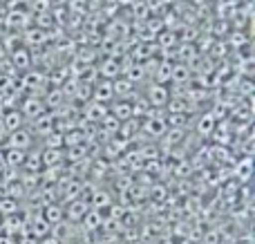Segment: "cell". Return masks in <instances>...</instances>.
Instances as JSON below:
<instances>
[{"label":"cell","mask_w":255,"mask_h":244,"mask_svg":"<svg viewBox=\"0 0 255 244\" xmlns=\"http://www.w3.org/2000/svg\"><path fill=\"white\" fill-rule=\"evenodd\" d=\"M108 106L106 103H99V101H94V99H90V101H85V103H81V108H79V119H83V121H88V123H92V125H97L99 121L103 119V117L108 115Z\"/></svg>","instance_id":"1"},{"label":"cell","mask_w":255,"mask_h":244,"mask_svg":"<svg viewBox=\"0 0 255 244\" xmlns=\"http://www.w3.org/2000/svg\"><path fill=\"white\" fill-rule=\"evenodd\" d=\"M18 110L22 112V117H25V121H31V119H36L38 115H43L47 108H45V103H43V99L38 97L36 92H31L29 97H25V99H20V103H18Z\"/></svg>","instance_id":"2"},{"label":"cell","mask_w":255,"mask_h":244,"mask_svg":"<svg viewBox=\"0 0 255 244\" xmlns=\"http://www.w3.org/2000/svg\"><path fill=\"white\" fill-rule=\"evenodd\" d=\"M4 143H7L9 148H22V150H29L31 146H36V137L27 130V125H22V128H18V130H11V132L7 134V139H4Z\"/></svg>","instance_id":"3"},{"label":"cell","mask_w":255,"mask_h":244,"mask_svg":"<svg viewBox=\"0 0 255 244\" xmlns=\"http://www.w3.org/2000/svg\"><path fill=\"white\" fill-rule=\"evenodd\" d=\"M27 123H29V125H27V130H29L36 139H38V137L43 139L45 134H49L54 130V117H52V112H49V110H45L43 115H38L36 119L27 121Z\"/></svg>","instance_id":"4"},{"label":"cell","mask_w":255,"mask_h":244,"mask_svg":"<svg viewBox=\"0 0 255 244\" xmlns=\"http://www.w3.org/2000/svg\"><path fill=\"white\" fill-rule=\"evenodd\" d=\"M170 88L163 83H152L148 88V92H145V101H148L150 108H166L168 99H170Z\"/></svg>","instance_id":"5"},{"label":"cell","mask_w":255,"mask_h":244,"mask_svg":"<svg viewBox=\"0 0 255 244\" xmlns=\"http://www.w3.org/2000/svg\"><path fill=\"white\" fill-rule=\"evenodd\" d=\"M63 209H65V220L67 222L79 224L81 220H83V215L90 211V204H88V200H83V197H74V200L65 202Z\"/></svg>","instance_id":"6"},{"label":"cell","mask_w":255,"mask_h":244,"mask_svg":"<svg viewBox=\"0 0 255 244\" xmlns=\"http://www.w3.org/2000/svg\"><path fill=\"white\" fill-rule=\"evenodd\" d=\"M20 85L25 92H36L40 94V90L45 92V85H47V74L38 70H27V74L20 79Z\"/></svg>","instance_id":"7"},{"label":"cell","mask_w":255,"mask_h":244,"mask_svg":"<svg viewBox=\"0 0 255 244\" xmlns=\"http://www.w3.org/2000/svg\"><path fill=\"white\" fill-rule=\"evenodd\" d=\"M92 99L94 101H99V103H110V101H115V90H112V81L110 79H103V81H99V83H94L92 85Z\"/></svg>","instance_id":"8"},{"label":"cell","mask_w":255,"mask_h":244,"mask_svg":"<svg viewBox=\"0 0 255 244\" xmlns=\"http://www.w3.org/2000/svg\"><path fill=\"white\" fill-rule=\"evenodd\" d=\"M49 38H52V34L47 29H40V27H31V29H27L22 34V40L29 47H43L45 43H49Z\"/></svg>","instance_id":"9"},{"label":"cell","mask_w":255,"mask_h":244,"mask_svg":"<svg viewBox=\"0 0 255 244\" xmlns=\"http://www.w3.org/2000/svg\"><path fill=\"white\" fill-rule=\"evenodd\" d=\"M40 215H43L45 220H47L49 224H58L65 220V209H63V202H49V204H45L43 209H40Z\"/></svg>","instance_id":"10"},{"label":"cell","mask_w":255,"mask_h":244,"mask_svg":"<svg viewBox=\"0 0 255 244\" xmlns=\"http://www.w3.org/2000/svg\"><path fill=\"white\" fill-rule=\"evenodd\" d=\"M0 117H2L4 121V128L11 132V130H18L25 125V117H22V112L18 110V108H4L2 112H0Z\"/></svg>","instance_id":"11"},{"label":"cell","mask_w":255,"mask_h":244,"mask_svg":"<svg viewBox=\"0 0 255 244\" xmlns=\"http://www.w3.org/2000/svg\"><path fill=\"white\" fill-rule=\"evenodd\" d=\"M31 52L29 49H25V47H16V49H11V65H13V70H18V72H27L31 67Z\"/></svg>","instance_id":"12"},{"label":"cell","mask_w":255,"mask_h":244,"mask_svg":"<svg viewBox=\"0 0 255 244\" xmlns=\"http://www.w3.org/2000/svg\"><path fill=\"white\" fill-rule=\"evenodd\" d=\"M40 159L45 166H65V148H45L40 150Z\"/></svg>","instance_id":"13"},{"label":"cell","mask_w":255,"mask_h":244,"mask_svg":"<svg viewBox=\"0 0 255 244\" xmlns=\"http://www.w3.org/2000/svg\"><path fill=\"white\" fill-rule=\"evenodd\" d=\"M215 125H217V119L213 117V112H204L202 117L197 119V125H195V134L197 137H211L213 134V130H215Z\"/></svg>","instance_id":"14"},{"label":"cell","mask_w":255,"mask_h":244,"mask_svg":"<svg viewBox=\"0 0 255 244\" xmlns=\"http://www.w3.org/2000/svg\"><path fill=\"white\" fill-rule=\"evenodd\" d=\"M90 209L94 211H106L108 206L112 204V197L108 191H103V188H94L92 193H90V200H88Z\"/></svg>","instance_id":"15"},{"label":"cell","mask_w":255,"mask_h":244,"mask_svg":"<svg viewBox=\"0 0 255 244\" xmlns=\"http://www.w3.org/2000/svg\"><path fill=\"white\" fill-rule=\"evenodd\" d=\"M112 90H115V99H130V94L134 92V83L119 74L117 79H112Z\"/></svg>","instance_id":"16"},{"label":"cell","mask_w":255,"mask_h":244,"mask_svg":"<svg viewBox=\"0 0 255 244\" xmlns=\"http://www.w3.org/2000/svg\"><path fill=\"white\" fill-rule=\"evenodd\" d=\"M97 72H99V76H103V79H117V76L121 74V63L117 61L115 56H110V58H106V61H101V65L97 67Z\"/></svg>","instance_id":"17"},{"label":"cell","mask_w":255,"mask_h":244,"mask_svg":"<svg viewBox=\"0 0 255 244\" xmlns=\"http://www.w3.org/2000/svg\"><path fill=\"white\" fill-rule=\"evenodd\" d=\"M40 99H43V103H45V108H47V110H56L58 106H63V103L67 101L65 94L61 92V88H49V90H45Z\"/></svg>","instance_id":"18"},{"label":"cell","mask_w":255,"mask_h":244,"mask_svg":"<svg viewBox=\"0 0 255 244\" xmlns=\"http://www.w3.org/2000/svg\"><path fill=\"white\" fill-rule=\"evenodd\" d=\"M4 22H7V27H11V29H18V27L31 25V16L20 11V9H11V11L7 13V18H4Z\"/></svg>","instance_id":"19"},{"label":"cell","mask_w":255,"mask_h":244,"mask_svg":"<svg viewBox=\"0 0 255 244\" xmlns=\"http://www.w3.org/2000/svg\"><path fill=\"white\" fill-rule=\"evenodd\" d=\"M83 229L88 233H92V231H99V229L103 227V211H94V209H90L88 213L83 215Z\"/></svg>","instance_id":"20"},{"label":"cell","mask_w":255,"mask_h":244,"mask_svg":"<svg viewBox=\"0 0 255 244\" xmlns=\"http://www.w3.org/2000/svg\"><path fill=\"white\" fill-rule=\"evenodd\" d=\"M20 168L22 170H31V173H38V170L43 168V159H40V150H38V148L31 146L29 150H27L25 161H22Z\"/></svg>","instance_id":"21"},{"label":"cell","mask_w":255,"mask_h":244,"mask_svg":"<svg viewBox=\"0 0 255 244\" xmlns=\"http://www.w3.org/2000/svg\"><path fill=\"white\" fill-rule=\"evenodd\" d=\"M27 150L22 148H4V166H13V168H20L22 161H25Z\"/></svg>","instance_id":"22"},{"label":"cell","mask_w":255,"mask_h":244,"mask_svg":"<svg viewBox=\"0 0 255 244\" xmlns=\"http://www.w3.org/2000/svg\"><path fill=\"white\" fill-rule=\"evenodd\" d=\"M85 157H90L85 143H76V146L65 148V164H74V161H81V159H85Z\"/></svg>","instance_id":"23"},{"label":"cell","mask_w":255,"mask_h":244,"mask_svg":"<svg viewBox=\"0 0 255 244\" xmlns=\"http://www.w3.org/2000/svg\"><path fill=\"white\" fill-rule=\"evenodd\" d=\"M193 79V70L188 67V63H172V81H175L177 85H184V83H188V81Z\"/></svg>","instance_id":"24"},{"label":"cell","mask_w":255,"mask_h":244,"mask_svg":"<svg viewBox=\"0 0 255 244\" xmlns=\"http://www.w3.org/2000/svg\"><path fill=\"white\" fill-rule=\"evenodd\" d=\"M154 83H170L172 81V63L170 61H159L157 65V72H154Z\"/></svg>","instance_id":"25"},{"label":"cell","mask_w":255,"mask_h":244,"mask_svg":"<svg viewBox=\"0 0 255 244\" xmlns=\"http://www.w3.org/2000/svg\"><path fill=\"white\" fill-rule=\"evenodd\" d=\"M13 213H20V202L13 200V197L7 195H0V215H13Z\"/></svg>","instance_id":"26"},{"label":"cell","mask_w":255,"mask_h":244,"mask_svg":"<svg viewBox=\"0 0 255 244\" xmlns=\"http://www.w3.org/2000/svg\"><path fill=\"white\" fill-rule=\"evenodd\" d=\"M251 155H247L242 161L238 164V170H235V177L240 179V182H247L249 177H251Z\"/></svg>","instance_id":"27"},{"label":"cell","mask_w":255,"mask_h":244,"mask_svg":"<svg viewBox=\"0 0 255 244\" xmlns=\"http://www.w3.org/2000/svg\"><path fill=\"white\" fill-rule=\"evenodd\" d=\"M177 56L184 58L186 63H193V61H195V56H197V49H195V45H193V43H179Z\"/></svg>","instance_id":"28"},{"label":"cell","mask_w":255,"mask_h":244,"mask_svg":"<svg viewBox=\"0 0 255 244\" xmlns=\"http://www.w3.org/2000/svg\"><path fill=\"white\" fill-rule=\"evenodd\" d=\"M4 49H16L18 43H22V34L20 31H11V34H4V38L0 40Z\"/></svg>","instance_id":"29"},{"label":"cell","mask_w":255,"mask_h":244,"mask_svg":"<svg viewBox=\"0 0 255 244\" xmlns=\"http://www.w3.org/2000/svg\"><path fill=\"white\" fill-rule=\"evenodd\" d=\"M36 22H38L40 29H49V27H54L52 25V16H49V13H45V11H40L38 16H36Z\"/></svg>","instance_id":"30"},{"label":"cell","mask_w":255,"mask_h":244,"mask_svg":"<svg viewBox=\"0 0 255 244\" xmlns=\"http://www.w3.org/2000/svg\"><path fill=\"white\" fill-rule=\"evenodd\" d=\"M159 40H161L163 47H172V45H175V40H177V36L172 34V31H166V34L159 36Z\"/></svg>","instance_id":"31"},{"label":"cell","mask_w":255,"mask_h":244,"mask_svg":"<svg viewBox=\"0 0 255 244\" xmlns=\"http://www.w3.org/2000/svg\"><path fill=\"white\" fill-rule=\"evenodd\" d=\"M132 11H134L136 18H145V16H148V4L139 2V4H134V9H132Z\"/></svg>","instance_id":"32"},{"label":"cell","mask_w":255,"mask_h":244,"mask_svg":"<svg viewBox=\"0 0 255 244\" xmlns=\"http://www.w3.org/2000/svg\"><path fill=\"white\" fill-rule=\"evenodd\" d=\"M38 244H63L61 240H58L54 233H47V236H43V238H38Z\"/></svg>","instance_id":"33"},{"label":"cell","mask_w":255,"mask_h":244,"mask_svg":"<svg viewBox=\"0 0 255 244\" xmlns=\"http://www.w3.org/2000/svg\"><path fill=\"white\" fill-rule=\"evenodd\" d=\"M16 244H38V240H36L34 236H29V233H25V236H20V238H18Z\"/></svg>","instance_id":"34"},{"label":"cell","mask_w":255,"mask_h":244,"mask_svg":"<svg viewBox=\"0 0 255 244\" xmlns=\"http://www.w3.org/2000/svg\"><path fill=\"white\" fill-rule=\"evenodd\" d=\"M49 0H34V11H47Z\"/></svg>","instance_id":"35"},{"label":"cell","mask_w":255,"mask_h":244,"mask_svg":"<svg viewBox=\"0 0 255 244\" xmlns=\"http://www.w3.org/2000/svg\"><path fill=\"white\" fill-rule=\"evenodd\" d=\"M7 134H9V130L4 128V121H2V117H0V143L7 139Z\"/></svg>","instance_id":"36"},{"label":"cell","mask_w":255,"mask_h":244,"mask_svg":"<svg viewBox=\"0 0 255 244\" xmlns=\"http://www.w3.org/2000/svg\"><path fill=\"white\" fill-rule=\"evenodd\" d=\"M2 166H4V148L0 146V168H2Z\"/></svg>","instance_id":"37"},{"label":"cell","mask_w":255,"mask_h":244,"mask_svg":"<svg viewBox=\"0 0 255 244\" xmlns=\"http://www.w3.org/2000/svg\"><path fill=\"white\" fill-rule=\"evenodd\" d=\"M4 54H7V49H4L2 43H0V61H4Z\"/></svg>","instance_id":"38"},{"label":"cell","mask_w":255,"mask_h":244,"mask_svg":"<svg viewBox=\"0 0 255 244\" xmlns=\"http://www.w3.org/2000/svg\"><path fill=\"white\" fill-rule=\"evenodd\" d=\"M0 188H2V179H0Z\"/></svg>","instance_id":"39"},{"label":"cell","mask_w":255,"mask_h":244,"mask_svg":"<svg viewBox=\"0 0 255 244\" xmlns=\"http://www.w3.org/2000/svg\"><path fill=\"white\" fill-rule=\"evenodd\" d=\"M0 220H2V215H0Z\"/></svg>","instance_id":"40"}]
</instances>
